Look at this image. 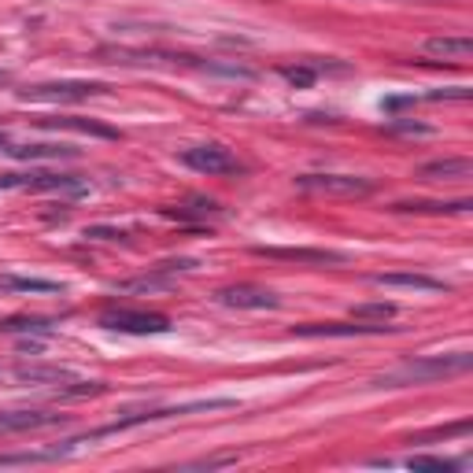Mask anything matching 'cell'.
Segmentation results:
<instances>
[{"instance_id": "cell-1", "label": "cell", "mask_w": 473, "mask_h": 473, "mask_svg": "<svg viewBox=\"0 0 473 473\" xmlns=\"http://www.w3.org/2000/svg\"><path fill=\"white\" fill-rule=\"evenodd\" d=\"M473 366L469 352H455V355H429V359H407L400 370L385 373V378H373L378 388H400V385H426V381H440L452 378V373H466Z\"/></svg>"}, {"instance_id": "cell-2", "label": "cell", "mask_w": 473, "mask_h": 473, "mask_svg": "<svg viewBox=\"0 0 473 473\" xmlns=\"http://www.w3.org/2000/svg\"><path fill=\"white\" fill-rule=\"evenodd\" d=\"M96 326L115 330V333H134V337H159L170 333V318L156 314V311H134V307H108Z\"/></svg>"}, {"instance_id": "cell-3", "label": "cell", "mask_w": 473, "mask_h": 473, "mask_svg": "<svg viewBox=\"0 0 473 473\" xmlns=\"http://www.w3.org/2000/svg\"><path fill=\"white\" fill-rule=\"evenodd\" d=\"M0 189H30V192H67L82 196L89 185L74 174H48V170H30V174H0Z\"/></svg>"}, {"instance_id": "cell-4", "label": "cell", "mask_w": 473, "mask_h": 473, "mask_svg": "<svg viewBox=\"0 0 473 473\" xmlns=\"http://www.w3.org/2000/svg\"><path fill=\"white\" fill-rule=\"evenodd\" d=\"M108 93L101 82H45L22 89V101H45V104H74V101H89V96Z\"/></svg>"}, {"instance_id": "cell-5", "label": "cell", "mask_w": 473, "mask_h": 473, "mask_svg": "<svg viewBox=\"0 0 473 473\" xmlns=\"http://www.w3.org/2000/svg\"><path fill=\"white\" fill-rule=\"evenodd\" d=\"M296 185L307 192H322V196H366L373 192V185L355 174H300Z\"/></svg>"}, {"instance_id": "cell-6", "label": "cell", "mask_w": 473, "mask_h": 473, "mask_svg": "<svg viewBox=\"0 0 473 473\" xmlns=\"http://www.w3.org/2000/svg\"><path fill=\"white\" fill-rule=\"evenodd\" d=\"M182 163L192 167V170H200V174H237L241 163L237 156L230 152V148H222V144H192L182 152Z\"/></svg>"}, {"instance_id": "cell-7", "label": "cell", "mask_w": 473, "mask_h": 473, "mask_svg": "<svg viewBox=\"0 0 473 473\" xmlns=\"http://www.w3.org/2000/svg\"><path fill=\"white\" fill-rule=\"evenodd\" d=\"M215 300L226 304V307H237V311H273V307L281 304L278 296H273L270 289H263V285H230V289H218Z\"/></svg>"}, {"instance_id": "cell-8", "label": "cell", "mask_w": 473, "mask_h": 473, "mask_svg": "<svg viewBox=\"0 0 473 473\" xmlns=\"http://www.w3.org/2000/svg\"><path fill=\"white\" fill-rule=\"evenodd\" d=\"M263 259H285V263H311V266H340L347 263L344 252H330V248H252Z\"/></svg>"}, {"instance_id": "cell-9", "label": "cell", "mask_w": 473, "mask_h": 473, "mask_svg": "<svg viewBox=\"0 0 473 473\" xmlns=\"http://www.w3.org/2000/svg\"><path fill=\"white\" fill-rule=\"evenodd\" d=\"M67 414L56 411H0V433H34L48 426H63Z\"/></svg>"}, {"instance_id": "cell-10", "label": "cell", "mask_w": 473, "mask_h": 473, "mask_svg": "<svg viewBox=\"0 0 473 473\" xmlns=\"http://www.w3.org/2000/svg\"><path fill=\"white\" fill-rule=\"evenodd\" d=\"M473 174V159L466 156H447V159H433L418 167V178L426 182H466Z\"/></svg>"}, {"instance_id": "cell-11", "label": "cell", "mask_w": 473, "mask_h": 473, "mask_svg": "<svg viewBox=\"0 0 473 473\" xmlns=\"http://www.w3.org/2000/svg\"><path fill=\"white\" fill-rule=\"evenodd\" d=\"M421 48H426V56H436L447 63H466L473 56V41L466 34H440V37H429Z\"/></svg>"}, {"instance_id": "cell-12", "label": "cell", "mask_w": 473, "mask_h": 473, "mask_svg": "<svg viewBox=\"0 0 473 473\" xmlns=\"http://www.w3.org/2000/svg\"><path fill=\"white\" fill-rule=\"evenodd\" d=\"M396 326H355V322H318V326H296L292 337H366V333H388Z\"/></svg>"}, {"instance_id": "cell-13", "label": "cell", "mask_w": 473, "mask_h": 473, "mask_svg": "<svg viewBox=\"0 0 473 473\" xmlns=\"http://www.w3.org/2000/svg\"><path fill=\"white\" fill-rule=\"evenodd\" d=\"M373 285L381 289H414V292H444L447 285L429 278V273H373Z\"/></svg>"}, {"instance_id": "cell-14", "label": "cell", "mask_w": 473, "mask_h": 473, "mask_svg": "<svg viewBox=\"0 0 473 473\" xmlns=\"http://www.w3.org/2000/svg\"><path fill=\"white\" fill-rule=\"evenodd\" d=\"M0 152H8L15 159H70L74 148L67 144H0Z\"/></svg>"}, {"instance_id": "cell-15", "label": "cell", "mask_w": 473, "mask_h": 473, "mask_svg": "<svg viewBox=\"0 0 473 473\" xmlns=\"http://www.w3.org/2000/svg\"><path fill=\"white\" fill-rule=\"evenodd\" d=\"M12 373H15V381H22V385H45V381L60 385V381H74V373L63 370V366H15Z\"/></svg>"}, {"instance_id": "cell-16", "label": "cell", "mask_w": 473, "mask_h": 473, "mask_svg": "<svg viewBox=\"0 0 473 473\" xmlns=\"http://www.w3.org/2000/svg\"><path fill=\"white\" fill-rule=\"evenodd\" d=\"M0 292H63V285L48 281V278H19V273H0Z\"/></svg>"}, {"instance_id": "cell-17", "label": "cell", "mask_w": 473, "mask_h": 473, "mask_svg": "<svg viewBox=\"0 0 473 473\" xmlns=\"http://www.w3.org/2000/svg\"><path fill=\"white\" fill-rule=\"evenodd\" d=\"M56 326V318H4L0 333H48Z\"/></svg>"}, {"instance_id": "cell-18", "label": "cell", "mask_w": 473, "mask_h": 473, "mask_svg": "<svg viewBox=\"0 0 473 473\" xmlns=\"http://www.w3.org/2000/svg\"><path fill=\"white\" fill-rule=\"evenodd\" d=\"M53 126H60V130H78V134H93V137H104V141H115V137H118L111 126H101V122H86V118H56Z\"/></svg>"}, {"instance_id": "cell-19", "label": "cell", "mask_w": 473, "mask_h": 473, "mask_svg": "<svg viewBox=\"0 0 473 473\" xmlns=\"http://www.w3.org/2000/svg\"><path fill=\"white\" fill-rule=\"evenodd\" d=\"M469 200H452V204H436V200H414V204H392V211H421V215H436V211H469Z\"/></svg>"}, {"instance_id": "cell-20", "label": "cell", "mask_w": 473, "mask_h": 473, "mask_svg": "<svg viewBox=\"0 0 473 473\" xmlns=\"http://www.w3.org/2000/svg\"><path fill=\"white\" fill-rule=\"evenodd\" d=\"M122 292H159V289H170V278L163 270L148 273V278H130V281H118Z\"/></svg>"}, {"instance_id": "cell-21", "label": "cell", "mask_w": 473, "mask_h": 473, "mask_svg": "<svg viewBox=\"0 0 473 473\" xmlns=\"http://www.w3.org/2000/svg\"><path fill=\"white\" fill-rule=\"evenodd\" d=\"M281 78L289 86H296V89H311L314 78H318V67H311V63H304V67H281Z\"/></svg>"}, {"instance_id": "cell-22", "label": "cell", "mask_w": 473, "mask_h": 473, "mask_svg": "<svg viewBox=\"0 0 473 473\" xmlns=\"http://www.w3.org/2000/svg\"><path fill=\"white\" fill-rule=\"evenodd\" d=\"M392 314H396V304H388V300L355 304V307H352V318H378V322H385V318H392Z\"/></svg>"}, {"instance_id": "cell-23", "label": "cell", "mask_w": 473, "mask_h": 473, "mask_svg": "<svg viewBox=\"0 0 473 473\" xmlns=\"http://www.w3.org/2000/svg\"><path fill=\"white\" fill-rule=\"evenodd\" d=\"M407 466L411 469H459V462H452V459H407Z\"/></svg>"}, {"instance_id": "cell-24", "label": "cell", "mask_w": 473, "mask_h": 473, "mask_svg": "<svg viewBox=\"0 0 473 473\" xmlns=\"http://www.w3.org/2000/svg\"><path fill=\"white\" fill-rule=\"evenodd\" d=\"M86 237H101V241H115V237H122V230H108V226H93V230H86Z\"/></svg>"}, {"instance_id": "cell-25", "label": "cell", "mask_w": 473, "mask_h": 473, "mask_svg": "<svg viewBox=\"0 0 473 473\" xmlns=\"http://www.w3.org/2000/svg\"><path fill=\"white\" fill-rule=\"evenodd\" d=\"M392 130H404V134H429V126H414V122H396Z\"/></svg>"}, {"instance_id": "cell-26", "label": "cell", "mask_w": 473, "mask_h": 473, "mask_svg": "<svg viewBox=\"0 0 473 473\" xmlns=\"http://www.w3.org/2000/svg\"><path fill=\"white\" fill-rule=\"evenodd\" d=\"M8 82V70H0V86H4Z\"/></svg>"}]
</instances>
